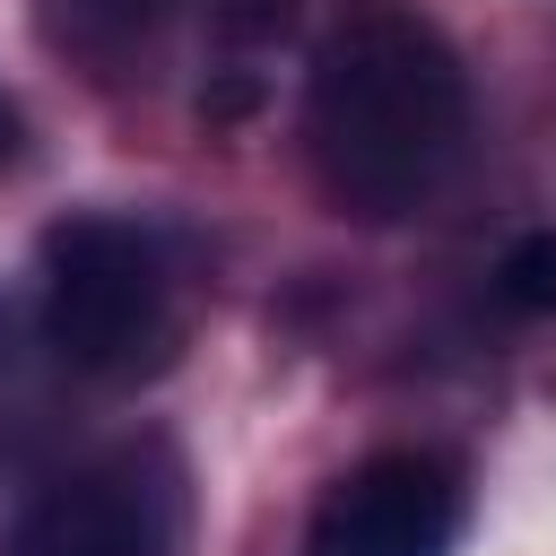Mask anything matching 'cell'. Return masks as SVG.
<instances>
[{
    "instance_id": "6da1fadb",
    "label": "cell",
    "mask_w": 556,
    "mask_h": 556,
    "mask_svg": "<svg viewBox=\"0 0 556 556\" xmlns=\"http://www.w3.org/2000/svg\"><path fill=\"white\" fill-rule=\"evenodd\" d=\"M469 130V78L460 52L417 9H356L304 96V156L330 208L348 217H408L460 156Z\"/></svg>"
},
{
    "instance_id": "7a4b0ae2",
    "label": "cell",
    "mask_w": 556,
    "mask_h": 556,
    "mask_svg": "<svg viewBox=\"0 0 556 556\" xmlns=\"http://www.w3.org/2000/svg\"><path fill=\"white\" fill-rule=\"evenodd\" d=\"M165 330V252L122 217L43 235V339L78 374H130Z\"/></svg>"
},
{
    "instance_id": "3957f363",
    "label": "cell",
    "mask_w": 556,
    "mask_h": 556,
    "mask_svg": "<svg viewBox=\"0 0 556 556\" xmlns=\"http://www.w3.org/2000/svg\"><path fill=\"white\" fill-rule=\"evenodd\" d=\"M460 478L434 452H374L356 460L304 530V556H452Z\"/></svg>"
},
{
    "instance_id": "277c9868",
    "label": "cell",
    "mask_w": 556,
    "mask_h": 556,
    "mask_svg": "<svg viewBox=\"0 0 556 556\" xmlns=\"http://www.w3.org/2000/svg\"><path fill=\"white\" fill-rule=\"evenodd\" d=\"M9 556H174V504L148 469L113 460L35 495Z\"/></svg>"
},
{
    "instance_id": "5b68a950",
    "label": "cell",
    "mask_w": 556,
    "mask_h": 556,
    "mask_svg": "<svg viewBox=\"0 0 556 556\" xmlns=\"http://www.w3.org/2000/svg\"><path fill=\"white\" fill-rule=\"evenodd\" d=\"M495 287H504L513 313H556V226L521 235V243L495 261Z\"/></svg>"
},
{
    "instance_id": "8992f818",
    "label": "cell",
    "mask_w": 556,
    "mask_h": 556,
    "mask_svg": "<svg viewBox=\"0 0 556 556\" xmlns=\"http://www.w3.org/2000/svg\"><path fill=\"white\" fill-rule=\"evenodd\" d=\"M9 148H17V113L0 104V165H9Z\"/></svg>"
}]
</instances>
